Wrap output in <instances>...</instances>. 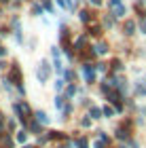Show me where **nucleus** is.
<instances>
[{
  "mask_svg": "<svg viewBox=\"0 0 146 148\" xmlns=\"http://www.w3.org/2000/svg\"><path fill=\"white\" fill-rule=\"evenodd\" d=\"M64 76H66V80H72V78H74V74L68 70V72H64Z\"/></svg>",
  "mask_w": 146,
  "mask_h": 148,
  "instance_id": "nucleus-18",
  "label": "nucleus"
},
{
  "mask_svg": "<svg viewBox=\"0 0 146 148\" xmlns=\"http://www.w3.org/2000/svg\"><path fill=\"white\" fill-rule=\"evenodd\" d=\"M85 42H87V38H85V36H78V38L74 40V49H76V51H83Z\"/></svg>",
  "mask_w": 146,
  "mask_h": 148,
  "instance_id": "nucleus-9",
  "label": "nucleus"
},
{
  "mask_svg": "<svg viewBox=\"0 0 146 148\" xmlns=\"http://www.w3.org/2000/svg\"><path fill=\"white\" fill-rule=\"evenodd\" d=\"M112 68H114V70H121V62H119V59H114V62H112Z\"/></svg>",
  "mask_w": 146,
  "mask_h": 148,
  "instance_id": "nucleus-17",
  "label": "nucleus"
},
{
  "mask_svg": "<svg viewBox=\"0 0 146 148\" xmlns=\"http://www.w3.org/2000/svg\"><path fill=\"white\" fill-rule=\"evenodd\" d=\"M49 74H51V68H49V62L47 59H42L40 64H38V70H36V76L40 83H47L49 80Z\"/></svg>",
  "mask_w": 146,
  "mask_h": 148,
  "instance_id": "nucleus-1",
  "label": "nucleus"
},
{
  "mask_svg": "<svg viewBox=\"0 0 146 148\" xmlns=\"http://www.w3.org/2000/svg\"><path fill=\"white\" fill-rule=\"evenodd\" d=\"M106 146V142H95V148H104Z\"/></svg>",
  "mask_w": 146,
  "mask_h": 148,
  "instance_id": "nucleus-24",
  "label": "nucleus"
},
{
  "mask_svg": "<svg viewBox=\"0 0 146 148\" xmlns=\"http://www.w3.org/2000/svg\"><path fill=\"white\" fill-rule=\"evenodd\" d=\"M17 140H19V142H25V140H28V136L21 131V133H17Z\"/></svg>",
  "mask_w": 146,
  "mask_h": 148,
  "instance_id": "nucleus-14",
  "label": "nucleus"
},
{
  "mask_svg": "<svg viewBox=\"0 0 146 148\" xmlns=\"http://www.w3.org/2000/svg\"><path fill=\"white\" fill-rule=\"evenodd\" d=\"M78 19H81L83 23H91V13H87V11H81V13H78Z\"/></svg>",
  "mask_w": 146,
  "mask_h": 148,
  "instance_id": "nucleus-10",
  "label": "nucleus"
},
{
  "mask_svg": "<svg viewBox=\"0 0 146 148\" xmlns=\"http://www.w3.org/2000/svg\"><path fill=\"white\" fill-rule=\"evenodd\" d=\"M36 121H38V123H47L49 116H47L45 112H36Z\"/></svg>",
  "mask_w": 146,
  "mask_h": 148,
  "instance_id": "nucleus-12",
  "label": "nucleus"
},
{
  "mask_svg": "<svg viewBox=\"0 0 146 148\" xmlns=\"http://www.w3.org/2000/svg\"><path fill=\"white\" fill-rule=\"evenodd\" d=\"M123 32H125L127 36H131V34L136 32V23L131 21V19H127V21H125V25H123Z\"/></svg>",
  "mask_w": 146,
  "mask_h": 148,
  "instance_id": "nucleus-6",
  "label": "nucleus"
},
{
  "mask_svg": "<svg viewBox=\"0 0 146 148\" xmlns=\"http://www.w3.org/2000/svg\"><path fill=\"white\" fill-rule=\"evenodd\" d=\"M15 112L19 114V119H21L23 123H25V121H28V116H30V108H28L25 104H15Z\"/></svg>",
  "mask_w": 146,
  "mask_h": 148,
  "instance_id": "nucleus-2",
  "label": "nucleus"
},
{
  "mask_svg": "<svg viewBox=\"0 0 146 148\" xmlns=\"http://www.w3.org/2000/svg\"><path fill=\"white\" fill-rule=\"evenodd\" d=\"M91 4H95V6H99V4H102V0H91Z\"/></svg>",
  "mask_w": 146,
  "mask_h": 148,
  "instance_id": "nucleus-27",
  "label": "nucleus"
},
{
  "mask_svg": "<svg viewBox=\"0 0 146 148\" xmlns=\"http://www.w3.org/2000/svg\"><path fill=\"white\" fill-rule=\"evenodd\" d=\"M74 91H76V89H74V85H70V87H68V91H66V93H68V95H74Z\"/></svg>",
  "mask_w": 146,
  "mask_h": 148,
  "instance_id": "nucleus-19",
  "label": "nucleus"
},
{
  "mask_svg": "<svg viewBox=\"0 0 146 148\" xmlns=\"http://www.w3.org/2000/svg\"><path fill=\"white\" fill-rule=\"evenodd\" d=\"M2 55H6V49H4V47H0V57H2Z\"/></svg>",
  "mask_w": 146,
  "mask_h": 148,
  "instance_id": "nucleus-26",
  "label": "nucleus"
},
{
  "mask_svg": "<svg viewBox=\"0 0 146 148\" xmlns=\"http://www.w3.org/2000/svg\"><path fill=\"white\" fill-rule=\"evenodd\" d=\"M123 15H125V6L123 4L121 6H112V17H114V19L117 17H123Z\"/></svg>",
  "mask_w": 146,
  "mask_h": 148,
  "instance_id": "nucleus-8",
  "label": "nucleus"
},
{
  "mask_svg": "<svg viewBox=\"0 0 146 148\" xmlns=\"http://www.w3.org/2000/svg\"><path fill=\"white\" fill-rule=\"evenodd\" d=\"M51 55H53L55 70H57V72H62V57H59V49H57V47H53V49H51Z\"/></svg>",
  "mask_w": 146,
  "mask_h": 148,
  "instance_id": "nucleus-3",
  "label": "nucleus"
},
{
  "mask_svg": "<svg viewBox=\"0 0 146 148\" xmlns=\"http://www.w3.org/2000/svg\"><path fill=\"white\" fill-rule=\"evenodd\" d=\"M83 74H85V80H87V83H93V70H91L89 64L83 66Z\"/></svg>",
  "mask_w": 146,
  "mask_h": 148,
  "instance_id": "nucleus-5",
  "label": "nucleus"
},
{
  "mask_svg": "<svg viewBox=\"0 0 146 148\" xmlns=\"http://www.w3.org/2000/svg\"><path fill=\"white\" fill-rule=\"evenodd\" d=\"M104 114H106V116H112V114H114V110H112V108H108V106H106V108H104Z\"/></svg>",
  "mask_w": 146,
  "mask_h": 148,
  "instance_id": "nucleus-15",
  "label": "nucleus"
},
{
  "mask_svg": "<svg viewBox=\"0 0 146 148\" xmlns=\"http://www.w3.org/2000/svg\"><path fill=\"white\" fill-rule=\"evenodd\" d=\"M91 34H93V36H99V34H102V28H99V25H91Z\"/></svg>",
  "mask_w": 146,
  "mask_h": 148,
  "instance_id": "nucleus-13",
  "label": "nucleus"
},
{
  "mask_svg": "<svg viewBox=\"0 0 146 148\" xmlns=\"http://www.w3.org/2000/svg\"><path fill=\"white\" fill-rule=\"evenodd\" d=\"M11 78H13V80H17V85H21V70H19V66H17V64H13Z\"/></svg>",
  "mask_w": 146,
  "mask_h": 148,
  "instance_id": "nucleus-4",
  "label": "nucleus"
},
{
  "mask_svg": "<svg viewBox=\"0 0 146 148\" xmlns=\"http://www.w3.org/2000/svg\"><path fill=\"white\" fill-rule=\"evenodd\" d=\"M89 116L91 119H99V116H102V110H99V108H91L89 110Z\"/></svg>",
  "mask_w": 146,
  "mask_h": 148,
  "instance_id": "nucleus-11",
  "label": "nucleus"
},
{
  "mask_svg": "<svg viewBox=\"0 0 146 148\" xmlns=\"http://www.w3.org/2000/svg\"><path fill=\"white\" fill-rule=\"evenodd\" d=\"M45 9H47L49 13H53V4L49 2V0H45Z\"/></svg>",
  "mask_w": 146,
  "mask_h": 148,
  "instance_id": "nucleus-16",
  "label": "nucleus"
},
{
  "mask_svg": "<svg viewBox=\"0 0 146 148\" xmlns=\"http://www.w3.org/2000/svg\"><path fill=\"white\" fill-rule=\"evenodd\" d=\"M140 28H142V32H144V34H146V19L142 21V25H140Z\"/></svg>",
  "mask_w": 146,
  "mask_h": 148,
  "instance_id": "nucleus-25",
  "label": "nucleus"
},
{
  "mask_svg": "<svg viewBox=\"0 0 146 148\" xmlns=\"http://www.w3.org/2000/svg\"><path fill=\"white\" fill-rule=\"evenodd\" d=\"M62 87H64V80H57V83H55V89L62 91Z\"/></svg>",
  "mask_w": 146,
  "mask_h": 148,
  "instance_id": "nucleus-20",
  "label": "nucleus"
},
{
  "mask_svg": "<svg viewBox=\"0 0 146 148\" xmlns=\"http://www.w3.org/2000/svg\"><path fill=\"white\" fill-rule=\"evenodd\" d=\"M95 70H99V72H104V70H106V64H97V66H95Z\"/></svg>",
  "mask_w": 146,
  "mask_h": 148,
  "instance_id": "nucleus-21",
  "label": "nucleus"
},
{
  "mask_svg": "<svg viewBox=\"0 0 146 148\" xmlns=\"http://www.w3.org/2000/svg\"><path fill=\"white\" fill-rule=\"evenodd\" d=\"M106 51H108V45H106V42H97V45L93 47V53H95V55H104Z\"/></svg>",
  "mask_w": 146,
  "mask_h": 148,
  "instance_id": "nucleus-7",
  "label": "nucleus"
},
{
  "mask_svg": "<svg viewBox=\"0 0 146 148\" xmlns=\"http://www.w3.org/2000/svg\"><path fill=\"white\" fill-rule=\"evenodd\" d=\"M32 11H34L36 15H42V9H40V6H34V9H32Z\"/></svg>",
  "mask_w": 146,
  "mask_h": 148,
  "instance_id": "nucleus-22",
  "label": "nucleus"
},
{
  "mask_svg": "<svg viewBox=\"0 0 146 148\" xmlns=\"http://www.w3.org/2000/svg\"><path fill=\"white\" fill-rule=\"evenodd\" d=\"M110 6H121V0H110Z\"/></svg>",
  "mask_w": 146,
  "mask_h": 148,
  "instance_id": "nucleus-23",
  "label": "nucleus"
}]
</instances>
